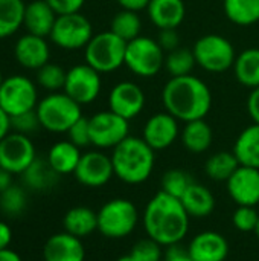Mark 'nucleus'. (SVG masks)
<instances>
[{"mask_svg": "<svg viewBox=\"0 0 259 261\" xmlns=\"http://www.w3.org/2000/svg\"><path fill=\"white\" fill-rule=\"evenodd\" d=\"M197 66L209 73H223L234 67L237 50L234 43L220 34L202 35L192 46Z\"/></svg>", "mask_w": 259, "mask_h": 261, "instance_id": "obj_7", "label": "nucleus"}, {"mask_svg": "<svg viewBox=\"0 0 259 261\" xmlns=\"http://www.w3.org/2000/svg\"><path fill=\"white\" fill-rule=\"evenodd\" d=\"M56 17L58 14L50 8L46 0H31L29 3H26L23 26L29 34L46 38L50 35Z\"/></svg>", "mask_w": 259, "mask_h": 261, "instance_id": "obj_22", "label": "nucleus"}, {"mask_svg": "<svg viewBox=\"0 0 259 261\" xmlns=\"http://www.w3.org/2000/svg\"><path fill=\"white\" fill-rule=\"evenodd\" d=\"M38 106V90L35 83L24 75L3 78L0 86V107L12 116L32 112Z\"/></svg>", "mask_w": 259, "mask_h": 261, "instance_id": "obj_9", "label": "nucleus"}, {"mask_svg": "<svg viewBox=\"0 0 259 261\" xmlns=\"http://www.w3.org/2000/svg\"><path fill=\"white\" fill-rule=\"evenodd\" d=\"M116 2H118V5L122 9H128V11L139 12V11L147 9L151 0H116Z\"/></svg>", "mask_w": 259, "mask_h": 261, "instance_id": "obj_46", "label": "nucleus"}, {"mask_svg": "<svg viewBox=\"0 0 259 261\" xmlns=\"http://www.w3.org/2000/svg\"><path fill=\"white\" fill-rule=\"evenodd\" d=\"M195 66H197L195 55H194L192 49H189V47L180 46L171 52H166V55H165L163 69L168 72L169 78L191 75Z\"/></svg>", "mask_w": 259, "mask_h": 261, "instance_id": "obj_34", "label": "nucleus"}, {"mask_svg": "<svg viewBox=\"0 0 259 261\" xmlns=\"http://www.w3.org/2000/svg\"><path fill=\"white\" fill-rule=\"evenodd\" d=\"M247 112L253 124H259V86L252 89L247 98Z\"/></svg>", "mask_w": 259, "mask_h": 261, "instance_id": "obj_44", "label": "nucleus"}, {"mask_svg": "<svg viewBox=\"0 0 259 261\" xmlns=\"http://www.w3.org/2000/svg\"><path fill=\"white\" fill-rule=\"evenodd\" d=\"M145 92L134 81H121L108 93V110L131 121L145 109Z\"/></svg>", "mask_w": 259, "mask_h": 261, "instance_id": "obj_16", "label": "nucleus"}, {"mask_svg": "<svg viewBox=\"0 0 259 261\" xmlns=\"http://www.w3.org/2000/svg\"><path fill=\"white\" fill-rule=\"evenodd\" d=\"M15 61L29 70H38L50 60V46L44 37L24 34L17 38L14 44Z\"/></svg>", "mask_w": 259, "mask_h": 261, "instance_id": "obj_18", "label": "nucleus"}, {"mask_svg": "<svg viewBox=\"0 0 259 261\" xmlns=\"http://www.w3.org/2000/svg\"><path fill=\"white\" fill-rule=\"evenodd\" d=\"M35 159V145L27 135L11 132L0 141V168L12 176L23 174Z\"/></svg>", "mask_w": 259, "mask_h": 261, "instance_id": "obj_13", "label": "nucleus"}, {"mask_svg": "<svg viewBox=\"0 0 259 261\" xmlns=\"http://www.w3.org/2000/svg\"><path fill=\"white\" fill-rule=\"evenodd\" d=\"M24 0H0V40L18 32L24 21Z\"/></svg>", "mask_w": 259, "mask_h": 261, "instance_id": "obj_31", "label": "nucleus"}, {"mask_svg": "<svg viewBox=\"0 0 259 261\" xmlns=\"http://www.w3.org/2000/svg\"><path fill=\"white\" fill-rule=\"evenodd\" d=\"M147 12L157 29H177L186 17V5L185 0H151Z\"/></svg>", "mask_w": 259, "mask_h": 261, "instance_id": "obj_21", "label": "nucleus"}, {"mask_svg": "<svg viewBox=\"0 0 259 261\" xmlns=\"http://www.w3.org/2000/svg\"><path fill=\"white\" fill-rule=\"evenodd\" d=\"M101 90H102L101 73L92 66H89L87 63L76 64L67 70L63 92H66L79 106L95 102L101 95Z\"/></svg>", "mask_w": 259, "mask_h": 261, "instance_id": "obj_12", "label": "nucleus"}, {"mask_svg": "<svg viewBox=\"0 0 259 261\" xmlns=\"http://www.w3.org/2000/svg\"><path fill=\"white\" fill-rule=\"evenodd\" d=\"M255 234H256V237L259 239V220H258V225H256V229H255Z\"/></svg>", "mask_w": 259, "mask_h": 261, "instance_id": "obj_52", "label": "nucleus"}, {"mask_svg": "<svg viewBox=\"0 0 259 261\" xmlns=\"http://www.w3.org/2000/svg\"><path fill=\"white\" fill-rule=\"evenodd\" d=\"M63 228L66 232L84 239L98 231V213L87 206H73L64 214Z\"/></svg>", "mask_w": 259, "mask_h": 261, "instance_id": "obj_26", "label": "nucleus"}, {"mask_svg": "<svg viewBox=\"0 0 259 261\" xmlns=\"http://www.w3.org/2000/svg\"><path fill=\"white\" fill-rule=\"evenodd\" d=\"M127 41L119 38L110 29L95 34L84 47V60L101 75L118 70L125 63Z\"/></svg>", "mask_w": 259, "mask_h": 261, "instance_id": "obj_6", "label": "nucleus"}, {"mask_svg": "<svg viewBox=\"0 0 259 261\" xmlns=\"http://www.w3.org/2000/svg\"><path fill=\"white\" fill-rule=\"evenodd\" d=\"M92 145L98 150H113L130 136V121L111 110L98 112L89 118Z\"/></svg>", "mask_w": 259, "mask_h": 261, "instance_id": "obj_11", "label": "nucleus"}, {"mask_svg": "<svg viewBox=\"0 0 259 261\" xmlns=\"http://www.w3.org/2000/svg\"><path fill=\"white\" fill-rule=\"evenodd\" d=\"M40 121H38V116H37V112L32 110V112H26V113H21V115H17V116H12L11 118V128L17 133H21V135H31L34 132H37L40 128Z\"/></svg>", "mask_w": 259, "mask_h": 261, "instance_id": "obj_40", "label": "nucleus"}, {"mask_svg": "<svg viewBox=\"0 0 259 261\" xmlns=\"http://www.w3.org/2000/svg\"><path fill=\"white\" fill-rule=\"evenodd\" d=\"M116 261H134V258H133L130 254H127V255H121Z\"/></svg>", "mask_w": 259, "mask_h": 261, "instance_id": "obj_51", "label": "nucleus"}, {"mask_svg": "<svg viewBox=\"0 0 259 261\" xmlns=\"http://www.w3.org/2000/svg\"><path fill=\"white\" fill-rule=\"evenodd\" d=\"M110 31L113 34H116L119 38H122L124 41H131L134 38H137L142 31V20L139 12L134 11H128V9H121L110 23Z\"/></svg>", "mask_w": 259, "mask_h": 261, "instance_id": "obj_33", "label": "nucleus"}, {"mask_svg": "<svg viewBox=\"0 0 259 261\" xmlns=\"http://www.w3.org/2000/svg\"><path fill=\"white\" fill-rule=\"evenodd\" d=\"M12 242V231L6 222L0 220V251L8 249Z\"/></svg>", "mask_w": 259, "mask_h": 261, "instance_id": "obj_47", "label": "nucleus"}, {"mask_svg": "<svg viewBox=\"0 0 259 261\" xmlns=\"http://www.w3.org/2000/svg\"><path fill=\"white\" fill-rule=\"evenodd\" d=\"M140 222L148 239L169 248L180 245L188 236L191 217L180 199L160 190L145 205Z\"/></svg>", "mask_w": 259, "mask_h": 261, "instance_id": "obj_1", "label": "nucleus"}, {"mask_svg": "<svg viewBox=\"0 0 259 261\" xmlns=\"http://www.w3.org/2000/svg\"><path fill=\"white\" fill-rule=\"evenodd\" d=\"M0 261H23V260H21V257H20L15 251H12L11 248H8V249L0 251Z\"/></svg>", "mask_w": 259, "mask_h": 261, "instance_id": "obj_50", "label": "nucleus"}, {"mask_svg": "<svg viewBox=\"0 0 259 261\" xmlns=\"http://www.w3.org/2000/svg\"><path fill=\"white\" fill-rule=\"evenodd\" d=\"M162 104L180 122L205 119L212 107L209 86L195 75L169 78L162 89Z\"/></svg>", "mask_w": 259, "mask_h": 261, "instance_id": "obj_2", "label": "nucleus"}, {"mask_svg": "<svg viewBox=\"0 0 259 261\" xmlns=\"http://www.w3.org/2000/svg\"><path fill=\"white\" fill-rule=\"evenodd\" d=\"M259 220L256 206H237L232 214L234 226L241 232H255Z\"/></svg>", "mask_w": 259, "mask_h": 261, "instance_id": "obj_39", "label": "nucleus"}, {"mask_svg": "<svg viewBox=\"0 0 259 261\" xmlns=\"http://www.w3.org/2000/svg\"><path fill=\"white\" fill-rule=\"evenodd\" d=\"M165 55V50L156 38L139 35L127 43L124 66L139 78H153L163 69Z\"/></svg>", "mask_w": 259, "mask_h": 261, "instance_id": "obj_8", "label": "nucleus"}, {"mask_svg": "<svg viewBox=\"0 0 259 261\" xmlns=\"http://www.w3.org/2000/svg\"><path fill=\"white\" fill-rule=\"evenodd\" d=\"M27 205L26 191L18 185H11L8 190L2 193L0 197V211L9 217H17L24 213Z\"/></svg>", "mask_w": 259, "mask_h": 261, "instance_id": "obj_35", "label": "nucleus"}, {"mask_svg": "<svg viewBox=\"0 0 259 261\" xmlns=\"http://www.w3.org/2000/svg\"><path fill=\"white\" fill-rule=\"evenodd\" d=\"M192 184L191 174L182 168H171L162 176V191L177 199H180Z\"/></svg>", "mask_w": 259, "mask_h": 261, "instance_id": "obj_36", "label": "nucleus"}, {"mask_svg": "<svg viewBox=\"0 0 259 261\" xmlns=\"http://www.w3.org/2000/svg\"><path fill=\"white\" fill-rule=\"evenodd\" d=\"M93 35L90 20L81 12H73L56 17L49 38L63 50H79L89 44Z\"/></svg>", "mask_w": 259, "mask_h": 261, "instance_id": "obj_10", "label": "nucleus"}, {"mask_svg": "<svg viewBox=\"0 0 259 261\" xmlns=\"http://www.w3.org/2000/svg\"><path fill=\"white\" fill-rule=\"evenodd\" d=\"M234 75L237 81L247 87L255 89L259 86V47H247L237 55L234 63Z\"/></svg>", "mask_w": 259, "mask_h": 261, "instance_id": "obj_28", "label": "nucleus"}, {"mask_svg": "<svg viewBox=\"0 0 259 261\" xmlns=\"http://www.w3.org/2000/svg\"><path fill=\"white\" fill-rule=\"evenodd\" d=\"M11 116L9 115H6L3 110H2V107H0V141L6 136V135H9L11 133Z\"/></svg>", "mask_w": 259, "mask_h": 261, "instance_id": "obj_48", "label": "nucleus"}, {"mask_svg": "<svg viewBox=\"0 0 259 261\" xmlns=\"http://www.w3.org/2000/svg\"><path fill=\"white\" fill-rule=\"evenodd\" d=\"M81 148L72 144L69 139L67 141H58L55 142L49 151H47V162L52 167V170L60 174H73L79 161H81Z\"/></svg>", "mask_w": 259, "mask_h": 261, "instance_id": "obj_24", "label": "nucleus"}, {"mask_svg": "<svg viewBox=\"0 0 259 261\" xmlns=\"http://www.w3.org/2000/svg\"><path fill=\"white\" fill-rule=\"evenodd\" d=\"M0 197H2V193H0Z\"/></svg>", "mask_w": 259, "mask_h": 261, "instance_id": "obj_54", "label": "nucleus"}, {"mask_svg": "<svg viewBox=\"0 0 259 261\" xmlns=\"http://www.w3.org/2000/svg\"><path fill=\"white\" fill-rule=\"evenodd\" d=\"M130 255L134 258V261H163L165 258L163 246L148 237L136 242L131 246Z\"/></svg>", "mask_w": 259, "mask_h": 261, "instance_id": "obj_38", "label": "nucleus"}, {"mask_svg": "<svg viewBox=\"0 0 259 261\" xmlns=\"http://www.w3.org/2000/svg\"><path fill=\"white\" fill-rule=\"evenodd\" d=\"M180 121L165 110L148 118L142 128V139L154 151H163L180 138Z\"/></svg>", "mask_w": 259, "mask_h": 261, "instance_id": "obj_15", "label": "nucleus"}, {"mask_svg": "<svg viewBox=\"0 0 259 261\" xmlns=\"http://www.w3.org/2000/svg\"><path fill=\"white\" fill-rule=\"evenodd\" d=\"M180 141L183 147L192 154L206 153L214 141L212 127L205 119L185 122V127L180 132Z\"/></svg>", "mask_w": 259, "mask_h": 261, "instance_id": "obj_25", "label": "nucleus"}, {"mask_svg": "<svg viewBox=\"0 0 259 261\" xmlns=\"http://www.w3.org/2000/svg\"><path fill=\"white\" fill-rule=\"evenodd\" d=\"M50 8L58 14V15H64V14H73V12H79L85 3V0H46Z\"/></svg>", "mask_w": 259, "mask_h": 261, "instance_id": "obj_43", "label": "nucleus"}, {"mask_svg": "<svg viewBox=\"0 0 259 261\" xmlns=\"http://www.w3.org/2000/svg\"><path fill=\"white\" fill-rule=\"evenodd\" d=\"M98 213V231L111 240H121L134 232L142 214L137 206L124 197L107 200Z\"/></svg>", "mask_w": 259, "mask_h": 261, "instance_id": "obj_4", "label": "nucleus"}, {"mask_svg": "<svg viewBox=\"0 0 259 261\" xmlns=\"http://www.w3.org/2000/svg\"><path fill=\"white\" fill-rule=\"evenodd\" d=\"M73 176L87 188H101L114 177L111 158L98 148L82 153Z\"/></svg>", "mask_w": 259, "mask_h": 261, "instance_id": "obj_14", "label": "nucleus"}, {"mask_svg": "<svg viewBox=\"0 0 259 261\" xmlns=\"http://www.w3.org/2000/svg\"><path fill=\"white\" fill-rule=\"evenodd\" d=\"M229 197L237 206L259 205V170L240 165L226 182Z\"/></svg>", "mask_w": 259, "mask_h": 261, "instance_id": "obj_17", "label": "nucleus"}, {"mask_svg": "<svg viewBox=\"0 0 259 261\" xmlns=\"http://www.w3.org/2000/svg\"><path fill=\"white\" fill-rule=\"evenodd\" d=\"M12 185V174L3 168H0V193L8 190Z\"/></svg>", "mask_w": 259, "mask_h": 261, "instance_id": "obj_49", "label": "nucleus"}, {"mask_svg": "<svg viewBox=\"0 0 259 261\" xmlns=\"http://www.w3.org/2000/svg\"><path fill=\"white\" fill-rule=\"evenodd\" d=\"M240 162L234 151H217L211 154L205 162V173L211 180L227 182V179L237 171Z\"/></svg>", "mask_w": 259, "mask_h": 261, "instance_id": "obj_32", "label": "nucleus"}, {"mask_svg": "<svg viewBox=\"0 0 259 261\" xmlns=\"http://www.w3.org/2000/svg\"><path fill=\"white\" fill-rule=\"evenodd\" d=\"M156 40L160 44V47L165 50V54L182 46L180 44V35H179L177 29H159Z\"/></svg>", "mask_w": 259, "mask_h": 261, "instance_id": "obj_42", "label": "nucleus"}, {"mask_svg": "<svg viewBox=\"0 0 259 261\" xmlns=\"http://www.w3.org/2000/svg\"><path fill=\"white\" fill-rule=\"evenodd\" d=\"M2 81H3V76H2V70H0V86H2Z\"/></svg>", "mask_w": 259, "mask_h": 261, "instance_id": "obj_53", "label": "nucleus"}, {"mask_svg": "<svg viewBox=\"0 0 259 261\" xmlns=\"http://www.w3.org/2000/svg\"><path fill=\"white\" fill-rule=\"evenodd\" d=\"M186 251L194 261H226L229 242L217 231H203L191 239Z\"/></svg>", "mask_w": 259, "mask_h": 261, "instance_id": "obj_19", "label": "nucleus"}, {"mask_svg": "<svg viewBox=\"0 0 259 261\" xmlns=\"http://www.w3.org/2000/svg\"><path fill=\"white\" fill-rule=\"evenodd\" d=\"M182 205L191 219H206L215 210V197L203 184L194 182L180 197Z\"/></svg>", "mask_w": 259, "mask_h": 261, "instance_id": "obj_23", "label": "nucleus"}, {"mask_svg": "<svg viewBox=\"0 0 259 261\" xmlns=\"http://www.w3.org/2000/svg\"><path fill=\"white\" fill-rule=\"evenodd\" d=\"M23 176V184L26 188L32 190V191H46L50 190L60 174H56L52 167L49 165L47 159H40L37 158L27 168L26 171L21 174Z\"/></svg>", "mask_w": 259, "mask_h": 261, "instance_id": "obj_29", "label": "nucleus"}, {"mask_svg": "<svg viewBox=\"0 0 259 261\" xmlns=\"http://www.w3.org/2000/svg\"><path fill=\"white\" fill-rule=\"evenodd\" d=\"M69 141L72 144H75L79 148L89 147L92 145V139H90V125H89V118H79L67 132Z\"/></svg>", "mask_w": 259, "mask_h": 261, "instance_id": "obj_41", "label": "nucleus"}, {"mask_svg": "<svg viewBox=\"0 0 259 261\" xmlns=\"http://www.w3.org/2000/svg\"><path fill=\"white\" fill-rule=\"evenodd\" d=\"M114 177L127 185L147 182L156 165V151L140 138L128 136L111 150Z\"/></svg>", "mask_w": 259, "mask_h": 261, "instance_id": "obj_3", "label": "nucleus"}, {"mask_svg": "<svg viewBox=\"0 0 259 261\" xmlns=\"http://www.w3.org/2000/svg\"><path fill=\"white\" fill-rule=\"evenodd\" d=\"M223 11L231 23L241 28L259 21V0H223Z\"/></svg>", "mask_w": 259, "mask_h": 261, "instance_id": "obj_30", "label": "nucleus"}, {"mask_svg": "<svg viewBox=\"0 0 259 261\" xmlns=\"http://www.w3.org/2000/svg\"><path fill=\"white\" fill-rule=\"evenodd\" d=\"M44 261H84L85 248L81 239L63 231L50 236L43 248Z\"/></svg>", "mask_w": 259, "mask_h": 261, "instance_id": "obj_20", "label": "nucleus"}, {"mask_svg": "<svg viewBox=\"0 0 259 261\" xmlns=\"http://www.w3.org/2000/svg\"><path fill=\"white\" fill-rule=\"evenodd\" d=\"M163 261H194L189 255L186 248H182L180 245H174L166 248Z\"/></svg>", "mask_w": 259, "mask_h": 261, "instance_id": "obj_45", "label": "nucleus"}, {"mask_svg": "<svg viewBox=\"0 0 259 261\" xmlns=\"http://www.w3.org/2000/svg\"><path fill=\"white\" fill-rule=\"evenodd\" d=\"M41 128L50 133H67L69 128L82 118L81 106L66 92H52L38 101L35 109Z\"/></svg>", "mask_w": 259, "mask_h": 261, "instance_id": "obj_5", "label": "nucleus"}, {"mask_svg": "<svg viewBox=\"0 0 259 261\" xmlns=\"http://www.w3.org/2000/svg\"><path fill=\"white\" fill-rule=\"evenodd\" d=\"M66 75L67 70H64L61 66L47 63L43 67L37 70V83L47 92H61L66 84Z\"/></svg>", "mask_w": 259, "mask_h": 261, "instance_id": "obj_37", "label": "nucleus"}, {"mask_svg": "<svg viewBox=\"0 0 259 261\" xmlns=\"http://www.w3.org/2000/svg\"><path fill=\"white\" fill-rule=\"evenodd\" d=\"M240 165L259 170V124L246 127L237 138L232 150Z\"/></svg>", "mask_w": 259, "mask_h": 261, "instance_id": "obj_27", "label": "nucleus"}]
</instances>
